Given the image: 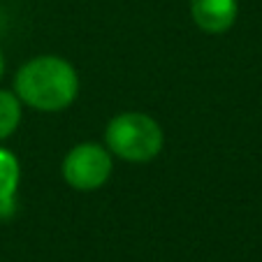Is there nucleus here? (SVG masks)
I'll return each instance as SVG.
<instances>
[{
	"label": "nucleus",
	"instance_id": "nucleus-3",
	"mask_svg": "<svg viewBox=\"0 0 262 262\" xmlns=\"http://www.w3.org/2000/svg\"><path fill=\"white\" fill-rule=\"evenodd\" d=\"M63 177L74 190H98L112 177V156L100 144H77L63 160Z\"/></svg>",
	"mask_w": 262,
	"mask_h": 262
},
{
	"label": "nucleus",
	"instance_id": "nucleus-6",
	"mask_svg": "<svg viewBox=\"0 0 262 262\" xmlns=\"http://www.w3.org/2000/svg\"><path fill=\"white\" fill-rule=\"evenodd\" d=\"M16 179H19V165L16 158L0 148V202H7L14 193Z\"/></svg>",
	"mask_w": 262,
	"mask_h": 262
},
{
	"label": "nucleus",
	"instance_id": "nucleus-1",
	"mask_svg": "<svg viewBox=\"0 0 262 262\" xmlns=\"http://www.w3.org/2000/svg\"><path fill=\"white\" fill-rule=\"evenodd\" d=\"M14 93L21 102L40 112H60L79 93V77L65 58L37 56L16 72Z\"/></svg>",
	"mask_w": 262,
	"mask_h": 262
},
{
	"label": "nucleus",
	"instance_id": "nucleus-7",
	"mask_svg": "<svg viewBox=\"0 0 262 262\" xmlns=\"http://www.w3.org/2000/svg\"><path fill=\"white\" fill-rule=\"evenodd\" d=\"M3 72H5V58H3V51H0V77H3Z\"/></svg>",
	"mask_w": 262,
	"mask_h": 262
},
{
	"label": "nucleus",
	"instance_id": "nucleus-4",
	"mask_svg": "<svg viewBox=\"0 0 262 262\" xmlns=\"http://www.w3.org/2000/svg\"><path fill=\"white\" fill-rule=\"evenodd\" d=\"M190 14L204 33L218 35L232 28L239 7L237 0H190Z\"/></svg>",
	"mask_w": 262,
	"mask_h": 262
},
{
	"label": "nucleus",
	"instance_id": "nucleus-5",
	"mask_svg": "<svg viewBox=\"0 0 262 262\" xmlns=\"http://www.w3.org/2000/svg\"><path fill=\"white\" fill-rule=\"evenodd\" d=\"M21 121V100L16 93L0 91V139L10 137Z\"/></svg>",
	"mask_w": 262,
	"mask_h": 262
},
{
	"label": "nucleus",
	"instance_id": "nucleus-2",
	"mask_svg": "<svg viewBox=\"0 0 262 262\" xmlns=\"http://www.w3.org/2000/svg\"><path fill=\"white\" fill-rule=\"evenodd\" d=\"M107 148L130 163H146L163 148V130L151 116L139 112H125L107 123L104 130Z\"/></svg>",
	"mask_w": 262,
	"mask_h": 262
}]
</instances>
